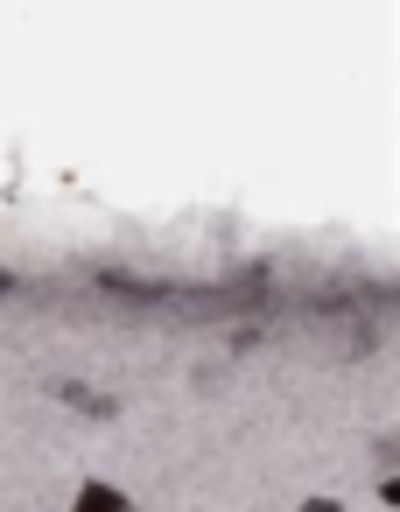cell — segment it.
I'll return each mask as SVG.
<instances>
[{"instance_id":"cell-2","label":"cell","mask_w":400,"mask_h":512,"mask_svg":"<svg viewBox=\"0 0 400 512\" xmlns=\"http://www.w3.org/2000/svg\"><path fill=\"white\" fill-rule=\"evenodd\" d=\"M302 512H337V498H309V505H302Z\"/></svg>"},{"instance_id":"cell-1","label":"cell","mask_w":400,"mask_h":512,"mask_svg":"<svg viewBox=\"0 0 400 512\" xmlns=\"http://www.w3.org/2000/svg\"><path fill=\"white\" fill-rule=\"evenodd\" d=\"M71 512H127V491H120V484H99V477H92V484L78 491V505H71Z\"/></svg>"}]
</instances>
